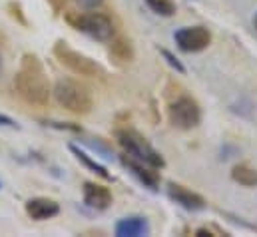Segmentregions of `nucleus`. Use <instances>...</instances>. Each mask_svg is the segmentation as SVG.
<instances>
[{
  "mask_svg": "<svg viewBox=\"0 0 257 237\" xmlns=\"http://www.w3.org/2000/svg\"><path fill=\"white\" fill-rule=\"evenodd\" d=\"M0 126H4V128H18V124L14 120L10 118V116H4V114H0Z\"/></svg>",
  "mask_w": 257,
  "mask_h": 237,
  "instance_id": "obj_22",
  "label": "nucleus"
},
{
  "mask_svg": "<svg viewBox=\"0 0 257 237\" xmlns=\"http://www.w3.org/2000/svg\"><path fill=\"white\" fill-rule=\"evenodd\" d=\"M66 20L80 32L88 34L90 38L98 40V42H110L114 38V24L112 20L102 14V12H74V14H68Z\"/></svg>",
  "mask_w": 257,
  "mask_h": 237,
  "instance_id": "obj_5",
  "label": "nucleus"
},
{
  "mask_svg": "<svg viewBox=\"0 0 257 237\" xmlns=\"http://www.w3.org/2000/svg\"><path fill=\"white\" fill-rule=\"evenodd\" d=\"M170 124L178 130H193L201 122V108L192 96H178L168 108Z\"/></svg>",
  "mask_w": 257,
  "mask_h": 237,
  "instance_id": "obj_6",
  "label": "nucleus"
},
{
  "mask_svg": "<svg viewBox=\"0 0 257 237\" xmlns=\"http://www.w3.org/2000/svg\"><path fill=\"white\" fill-rule=\"evenodd\" d=\"M70 152H72V154L76 156V160H78L80 164H84V166H86L88 170H92V172H94V174H98L100 178H104V179H112V176L108 174V170H106V168H104L102 164H98L96 160H92V158H90V156H88V154H86L84 150H80L78 146H74V144H70Z\"/></svg>",
  "mask_w": 257,
  "mask_h": 237,
  "instance_id": "obj_15",
  "label": "nucleus"
},
{
  "mask_svg": "<svg viewBox=\"0 0 257 237\" xmlns=\"http://www.w3.org/2000/svg\"><path fill=\"white\" fill-rule=\"evenodd\" d=\"M14 88L18 92V96L36 108H44L50 102V80L48 74L44 70L42 60L36 54H24L20 58V66L16 70L14 76Z\"/></svg>",
  "mask_w": 257,
  "mask_h": 237,
  "instance_id": "obj_1",
  "label": "nucleus"
},
{
  "mask_svg": "<svg viewBox=\"0 0 257 237\" xmlns=\"http://www.w3.org/2000/svg\"><path fill=\"white\" fill-rule=\"evenodd\" d=\"M48 2L52 4V8H54L56 12H60V10H62V6H64L66 0H48Z\"/></svg>",
  "mask_w": 257,
  "mask_h": 237,
  "instance_id": "obj_23",
  "label": "nucleus"
},
{
  "mask_svg": "<svg viewBox=\"0 0 257 237\" xmlns=\"http://www.w3.org/2000/svg\"><path fill=\"white\" fill-rule=\"evenodd\" d=\"M52 54L64 68L74 72L76 76H84V78H96V76L100 78V76H104V70L96 60L88 58L86 54L74 50L66 40H58L54 44Z\"/></svg>",
  "mask_w": 257,
  "mask_h": 237,
  "instance_id": "obj_4",
  "label": "nucleus"
},
{
  "mask_svg": "<svg viewBox=\"0 0 257 237\" xmlns=\"http://www.w3.org/2000/svg\"><path fill=\"white\" fill-rule=\"evenodd\" d=\"M56 102L76 116H84V114H90L92 106H94V100H92V92L80 84L78 80H72V78H60L56 84H54V90H52Z\"/></svg>",
  "mask_w": 257,
  "mask_h": 237,
  "instance_id": "obj_2",
  "label": "nucleus"
},
{
  "mask_svg": "<svg viewBox=\"0 0 257 237\" xmlns=\"http://www.w3.org/2000/svg\"><path fill=\"white\" fill-rule=\"evenodd\" d=\"M146 4L160 16H174L176 14V2L174 0H146Z\"/></svg>",
  "mask_w": 257,
  "mask_h": 237,
  "instance_id": "obj_16",
  "label": "nucleus"
},
{
  "mask_svg": "<svg viewBox=\"0 0 257 237\" xmlns=\"http://www.w3.org/2000/svg\"><path fill=\"white\" fill-rule=\"evenodd\" d=\"M253 26H255V30H257V14H255V18H253Z\"/></svg>",
  "mask_w": 257,
  "mask_h": 237,
  "instance_id": "obj_24",
  "label": "nucleus"
},
{
  "mask_svg": "<svg viewBox=\"0 0 257 237\" xmlns=\"http://www.w3.org/2000/svg\"><path fill=\"white\" fill-rule=\"evenodd\" d=\"M176 44L182 52H201L211 44V32L205 26H186L176 32Z\"/></svg>",
  "mask_w": 257,
  "mask_h": 237,
  "instance_id": "obj_7",
  "label": "nucleus"
},
{
  "mask_svg": "<svg viewBox=\"0 0 257 237\" xmlns=\"http://www.w3.org/2000/svg\"><path fill=\"white\" fill-rule=\"evenodd\" d=\"M116 235L118 237H142V235H148L150 233V225L144 217H124L116 223Z\"/></svg>",
  "mask_w": 257,
  "mask_h": 237,
  "instance_id": "obj_12",
  "label": "nucleus"
},
{
  "mask_svg": "<svg viewBox=\"0 0 257 237\" xmlns=\"http://www.w3.org/2000/svg\"><path fill=\"white\" fill-rule=\"evenodd\" d=\"M122 164H124V166H126L130 172L140 179L146 187H150V189H158V185H160V176H158L156 168H152V166H148V164H144V162L132 158V156H128V154L122 156Z\"/></svg>",
  "mask_w": 257,
  "mask_h": 237,
  "instance_id": "obj_11",
  "label": "nucleus"
},
{
  "mask_svg": "<svg viewBox=\"0 0 257 237\" xmlns=\"http://www.w3.org/2000/svg\"><path fill=\"white\" fill-rule=\"evenodd\" d=\"M46 126L58 128V130H72V132H80V128H78V126H72V124H60V122H46Z\"/></svg>",
  "mask_w": 257,
  "mask_h": 237,
  "instance_id": "obj_20",
  "label": "nucleus"
},
{
  "mask_svg": "<svg viewBox=\"0 0 257 237\" xmlns=\"http://www.w3.org/2000/svg\"><path fill=\"white\" fill-rule=\"evenodd\" d=\"M24 209H26L28 217L34 219V221H46V219L56 217L60 213L58 201H54L50 197H32V199L26 201Z\"/></svg>",
  "mask_w": 257,
  "mask_h": 237,
  "instance_id": "obj_9",
  "label": "nucleus"
},
{
  "mask_svg": "<svg viewBox=\"0 0 257 237\" xmlns=\"http://www.w3.org/2000/svg\"><path fill=\"white\" fill-rule=\"evenodd\" d=\"M116 138H118V144L124 148V152L132 158H136V160H140V162H144V164H148V166H152L156 170H162L166 166L162 154L138 130L122 128V130L116 132Z\"/></svg>",
  "mask_w": 257,
  "mask_h": 237,
  "instance_id": "obj_3",
  "label": "nucleus"
},
{
  "mask_svg": "<svg viewBox=\"0 0 257 237\" xmlns=\"http://www.w3.org/2000/svg\"><path fill=\"white\" fill-rule=\"evenodd\" d=\"M195 235L197 237H217V235H225V231H219V229H215V227H199L197 231H195Z\"/></svg>",
  "mask_w": 257,
  "mask_h": 237,
  "instance_id": "obj_19",
  "label": "nucleus"
},
{
  "mask_svg": "<svg viewBox=\"0 0 257 237\" xmlns=\"http://www.w3.org/2000/svg\"><path fill=\"white\" fill-rule=\"evenodd\" d=\"M168 195L176 203H180L182 207H186L190 211H199V209L205 207V199L199 193H195L192 189H188L186 185H182V183H174V181L168 183Z\"/></svg>",
  "mask_w": 257,
  "mask_h": 237,
  "instance_id": "obj_10",
  "label": "nucleus"
},
{
  "mask_svg": "<svg viewBox=\"0 0 257 237\" xmlns=\"http://www.w3.org/2000/svg\"><path fill=\"white\" fill-rule=\"evenodd\" d=\"M82 197H84V203L96 211H104L112 205V191L102 183L86 181L82 187Z\"/></svg>",
  "mask_w": 257,
  "mask_h": 237,
  "instance_id": "obj_8",
  "label": "nucleus"
},
{
  "mask_svg": "<svg viewBox=\"0 0 257 237\" xmlns=\"http://www.w3.org/2000/svg\"><path fill=\"white\" fill-rule=\"evenodd\" d=\"M231 179L243 187H257V170L249 164H237L231 170Z\"/></svg>",
  "mask_w": 257,
  "mask_h": 237,
  "instance_id": "obj_14",
  "label": "nucleus"
},
{
  "mask_svg": "<svg viewBox=\"0 0 257 237\" xmlns=\"http://www.w3.org/2000/svg\"><path fill=\"white\" fill-rule=\"evenodd\" d=\"M162 56L168 60V64H170L172 68H176V70H178L180 74H186V68H184V64H182L180 60L176 58V56H174L172 52H168V50H162Z\"/></svg>",
  "mask_w": 257,
  "mask_h": 237,
  "instance_id": "obj_18",
  "label": "nucleus"
},
{
  "mask_svg": "<svg viewBox=\"0 0 257 237\" xmlns=\"http://www.w3.org/2000/svg\"><path fill=\"white\" fill-rule=\"evenodd\" d=\"M110 56L116 60L118 64H126L134 60V48H132V42L124 36H118V38H112L110 40Z\"/></svg>",
  "mask_w": 257,
  "mask_h": 237,
  "instance_id": "obj_13",
  "label": "nucleus"
},
{
  "mask_svg": "<svg viewBox=\"0 0 257 237\" xmlns=\"http://www.w3.org/2000/svg\"><path fill=\"white\" fill-rule=\"evenodd\" d=\"M80 6H84V8H98L104 0H76Z\"/></svg>",
  "mask_w": 257,
  "mask_h": 237,
  "instance_id": "obj_21",
  "label": "nucleus"
},
{
  "mask_svg": "<svg viewBox=\"0 0 257 237\" xmlns=\"http://www.w3.org/2000/svg\"><path fill=\"white\" fill-rule=\"evenodd\" d=\"M0 66H2V56H0Z\"/></svg>",
  "mask_w": 257,
  "mask_h": 237,
  "instance_id": "obj_25",
  "label": "nucleus"
},
{
  "mask_svg": "<svg viewBox=\"0 0 257 237\" xmlns=\"http://www.w3.org/2000/svg\"><path fill=\"white\" fill-rule=\"evenodd\" d=\"M8 10H10V16H12V18H16L22 26H26V24H28V22H26V18L22 16V6H20L18 2H8Z\"/></svg>",
  "mask_w": 257,
  "mask_h": 237,
  "instance_id": "obj_17",
  "label": "nucleus"
}]
</instances>
